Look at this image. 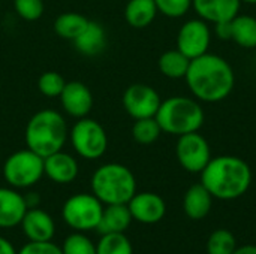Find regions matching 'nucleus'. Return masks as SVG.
I'll return each mask as SVG.
<instances>
[{"mask_svg":"<svg viewBox=\"0 0 256 254\" xmlns=\"http://www.w3.org/2000/svg\"><path fill=\"white\" fill-rule=\"evenodd\" d=\"M192 7L198 13V18L218 24L222 21H231L240 13V0H192Z\"/></svg>","mask_w":256,"mask_h":254,"instance_id":"nucleus-16","label":"nucleus"},{"mask_svg":"<svg viewBox=\"0 0 256 254\" xmlns=\"http://www.w3.org/2000/svg\"><path fill=\"white\" fill-rule=\"evenodd\" d=\"M104 204L93 193H76L66 199L62 208L63 222L75 232L96 231Z\"/></svg>","mask_w":256,"mask_h":254,"instance_id":"nucleus-6","label":"nucleus"},{"mask_svg":"<svg viewBox=\"0 0 256 254\" xmlns=\"http://www.w3.org/2000/svg\"><path fill=\"white\" fill-rule=\"evenodd\" d=\"M162 133L182 136L192 132H200L206 121V114L200 100L195 97L174 96L162 100L156 117Z\"/></svg>","mask_w":256,"mask_h":254,"instance_id":"nucleus-4","label":"nucleus"},{"mask_svg":"<svg viewBox=\"0 0 256 254\" xmlns=\"http://www.w3.org/2000/svg\"><path fill=\"white\" fill-rule=\"evenodd\" d=\"M231 21H222V22L213 24L216 37H219L220 40H231L232 39V24H231Z\"/></svg>","mask_w":256,"mask_h":254,"instance_id":"nucleus-33","label":"nucleus"},{"mask_svg":"<svg viewBox=\"0 0 256 254\" xmlns=\"http://www.w3.org/2000/svg\"><path fill=\"white\" fill-rule=\"evenodd\" d=\"M132 214L128 208V204H114L105 205L102 211V217L98 226V232L105 234H122L132 223Z\"/></svg>","mask_w":256,"mask_h":254,"instance_id":"nucleus-19","label":"nucleus"},{"mask_svg":"<svg viewBox=\"0 0 256 254\" xmlns=\"http://www.w3.org/2000/svg\"><path fill=\"white\" fill-rule=\"evenodd\" d=\"M236 249V237L228 229H218L207 240V254H232Z\"/></svg>","mask_w":256,"mask_h":254,"instance_id":"nucleus-27","label":"nucleus"},{"mask_svg":"<svg viewBox=\"0 0 256 254\" xmlns=\"http://www.w3.org/2000/svg\"><path fill=\"white\" fill-rule=\"evenodd\" d=\"M96 254H134V247L123 232L105 234L96 244Z\"/></svg>","mask_w":256,"mask_h":254,"instance_id":"nucleus-26","label":"nucleus"},{"mask_svg":"<svg viewBox=\"0 0 256 254\" xmlns=\"http://www.w3.org/2000/svg\"><path fill=\"white\" fill-rule=\"evenodd\" d=\"M160 135H162V129L154 117L135 120V123L132 126V138L135 142H138L141 145L154 144Z\"/></svg>","mask_w":256,"mask_h":254,"instance_id":"nucleus-25","label":"nucleus"},{"mask_svg":"<svg viewBox=\"0 0 256 254\" xmlns=\"http://www.w3.org/2000/svg\"><path fill=\"white\" fill-rule=\"evenodd\" d=\"M213 196L200 183L188 189L183 198V211L192 220H202L207 217L213 207Z\"/></svg>","mask_w":256,"mask_h":254,"instance_id":"nucleus-18","label":"nucleus"},{"mask_svg":"<svg viewBox=\"0 0 256 254\" xmlns=\"http://www.w3.org/2000/svg\"><path fill=\"white\" fill-rule=\"evenodd\" d=\"M63 111L74 118H84L93 108L92 90L81 81H69L64 84L58 96Z\"/></svg>","mask_w":256,"mask_h":254,"instance_id":"nucleus-13","label":"nucleus"},{"mask_svg":"<svg viewBox=\"0 0 256 254\" xmlns=\"http://www.w3.org/2000/svg\"><path fill=\"white\" fill-rule=\"evenodd\" d=\"M128 208L132 214V219L142 225L159 223L166 214V204L158 193L141 192L135 193L128 202Z\"/></svg>","mask_w":256,"mask_h":254,"instance_id":"nucleus-12","label":"nucleus"},{"mask_svg":"<svg viewBox=\"0 0 256 254\" xmlns=\"http://www.w3.org/2000/svg\"><path fill=\"white\" fill-rule=\"evenodd\" d=\"M14 9L16 15L26 21H36L44 15L42 0H14Z\"/></svg>","mask_w":256,"mask_h":254,"instance_id":"nucleus-30","label":"nucleus"},{"mask_svg":"<svg viewBox=\"0 0 256 254\" xmlns=\"http://www.w3.org/2000/svg\"><path fill=\"white\" fill-rule=\"evenodd\" d=\"M68 136L66 120L56 109H40L33 114L24 132L27 148L44 159L60 151Z\"/></svg>","mask_w":256,"mask_h":254,"instance_id":"nucleus-3","label":"nucleus"},{"mask_svg":"<svg viewBox=\"0 0 256 254\" xmlns=\"http://www.w3.org/2000/svg\"><path fill=\"white\" fill-rule=\"evenodd\" d=\"M201 184L214 199L234 201L242 198L252 184V169L237 156L212 157L201 172Z\"/></svg>","mask_w":256,"mask_h":254,"instance_id":"nucleus-2","label":"nucleus"},{"mask_svg":"<svg viewBox=\"0 0 256 254\" xmlns=\"http://www.w3.org/2000/svg\"><path fill=\"white\" fill-rule=\"evenodd\" d=\"M232 254H256V246H254V244H248V246L237 247Z\"/></svg>","mask_w":256,"mask_h":254,"instance_id":"nucleus-35","label":"nucleus"},{"mask_svg":"<svg viewBox=\"0 0 256 254\" xmlns=\"http://www.w3.org/2000/svg\"><path fill=\"white\" fill-rule=\"evenodd\" d=\"M44 177V157L26 148L12 153L3 165V178L14 189H27Z\"/></svg>","mask_w":256,"mask_h":254,"instance_id":"nucleus-7","label":"nucleus"},{"mask_svg":"<svg viewBox=\"0 0 256 254\" xmlns=\"http://www.w3.org/2000/svg\"><path fill=\"white\" fill-rule=\"evenodd\" d=\"M189 64H190V60L183 52H180L177 48L165 51L158 60V67H159L160 73L170 79L184 78L188 73Z\"/></svg>","mask_w":256,"mask_h":254,"instance_id":"nucleus-23","label":"nucleus"},{"mask_svg":"<svg viewBox=\"0 0 256 254\" xmlns=\"http://www.w3.org/2000/svg\"><path fill=\"white\" fill-rule=\"evenodd\" d=\"M88 18L78 12H64L54 19V33L66 40H75L88 24Z\"/></svg>","mask_w":256,"mask_h":254,"instance_id":"nucleus-22","label":"nucleus"},{"mask_svg":"<svg viewBox=\"0 0 256 254\" xmlns=\"http://www.w3.org/2000/svg\"><path fill=\"white\" fill-rule=\"evenodd\" d=\"M154 3L158 12L168 18H182L192 7V0H154Z\"/></svg>","mask_w":256,"mask_h":254,"instance_id":"nucleus-31","label":"nucleus"},{"mask_svg":"<svg viewBox=\"0 0 256 254\" xmlns=\"http://www.w3.org/2000/svg\"><path fill=\"white\" fill-rule=\"evenodd\" d=\"M176 156L184 171L190 174H201L212 160V148L208 141L200 132H192L178 136Z\"/></svg>","mask_w":256,"mask_h":254,"instance_id":"nucleus-9","label":"nucleus"},{"mask_svg":"<svg viewBox=\"0 0 256 254\" xmlns=\"http://www.w3.org/2000/svg\"><path fill=\"white\" fill-rule=\"evenodd\" d=\"M232 39L244 49L256 48V18L252 15H237L232 21Z\"/></svg>","mask_w":256,"mask_h":254,"instance_id":"nucleus-24","label":"nucleus"},{"mask_svg":"<svg viewBox=\"0 0 256 254\" xmlns=\"http://www.w3.org/2000/svg\"><path fill=\"white\" fill-rule=\"evenodd\" d=\"M242 3H246V4H256V0H240Z\"/></svg>","mask_w":256,"mask_h":254,"instance_id":"nucleus-36","label":"nucleus"},{"mask_svg":"<svg viewBox=\"0 0 256 254\" xmlns=\"http://www.w3.org/2000/svg\"><path fill=\"white\" fill-rule=\"evenodd\" d=\"M64 78L54 72V70H48V72H44L39 79H38V90L40 94H44L45 97H58L60 93L63 91L64 88Z\"/></svg>","mask_w":256,"mask_h":254,"instance_id":"nucleus-29","label":"nucleus"},{"mask_svg":"<svg viewBox=\"0 0 256 254\" xmlns=\"http://www.w3.org/2000/svg\"><path fill=\"white\" fill-rule=\"evenodd\" d=\"M60 249L63 254H96V244L82 232L69 235Z\"/></svg>","mask_w":256,"mask_h":254,"instance_id":"nucleus-28","label":"nucleus"},{"mask_svg":"<svg viewBox=\"0 0 256 254\" xmlns=\"http://www.w3.org/2000/svg\"><path fill=\"white\" fill-rule=\"evenodd\" d=\"M0 254H16V250L6 238L0 237Z\"/></svg>","mask_w":256,"mask_h":254,"instance_id":"nucleus-34","label":"nucleus"},{"mask_svg":"<svg viewBox=\"0 0 256 254\" xmlns=\"http://www.w3.org/2000/svg\"><path fill=\"white\" fill-rule=\"evenodd\" d=\"M16 254H63L62 249L56 246L52 241H44V243H34L28 241L26 246H22Z\"/></svg>","mask_w":256,"mask_h":254,"instance_id":"nucleus-32","label":"nucleus"},{"mask_svg":"<svg viewBox=\"0 0 256 254\" xmlns=\"http://www.w3.org/2000/svg\"><path fill=\"white\" fill-rule=\"evenodd\" d=\"M123 108L134 118H150L156 117V112L162 103L159 93L147 84H132L123 93Z\"/></svg>","mask_w":256,"mask_h":254,"instance_id":"nucleus-11","label":"nucleus"},{"mask_svg":"<svg viewBox=\"0 0 256 254\" xmlns=\"http://www.w3.org/2000/svg\"><path fill=\"white\" fill-rule=\"evenodd\" d=\"M69 139L75 153L86 160L100 159L108 148V135L100 123L84 117L72 126Z\"/></svg>","mask_w":256,"mask_h":254,"instance_id":"nucleus-8","label":"nucleus"},{"mask_svg":"<svg viewBox=\"0 0 256 254\" xmlns=\"http://www.w3.org/2000/svg\"><path fill=\"white\" fill-rule=\"evenodd\" d=\"M90 187L104 205L128 204L136 193V180L128 166L105 163L93 172Z\"/></svg>","mask_w":256,"mask_h":254,"instance_id":"nucleus-5","label":"nucleus"},{"mask_svg":"<svg viewBox=\"0 0 256 254\" xmlns=\"http://www.w3.org/2000/svg\"><path fill=\"white\" fill-rule=\"evenodd\" d=\"M76 51L82 55L93 57L100 54L106 46V31L102 24L96 21H88L82 33L72 40Z\"/></svg>","mask_w":256,"mask_h":254,"instance_id":"nucleus-20","label":"nucleus"},{"mask_svg":"<svg viewBox=\"0 0 256 254\" xmlns=\"http://www.w3.org/2000/svg\"><path fill=\"white\" fill-rule=\"evenodd\" d=\"M158 15L154 0H129L124 6V19L134 28L148 27Z\"/></svg>","mask_w":256,"mask_h":254,"instance_id":"nucleus-21","label":"nucleus"},{"mask_svg":"<svg viewBox=\"0 0 256 254\" xmlns=\"http://www.w3.org/2000/svg\"><path fill=\"white\" fill-rule=\"evenodd\" d=\"M27 210L26 199L16 189L0 187V229L20 226Z\"/></svg>","mask_w":256,"mask_h":254,"instance_id":"nucleus-15","label":"nucleus"},{"mask_svg":"<svg viewBox=\"0 0 256 254\" xmlns=\"http://www.w3.org/2000/svg\"><path fill=\"white\" fill-rule=\"evenodd\" d=\"M184 79L192 96L206 103L225 100L236 85V73L230 61L212 52L190 60Z\"/></svg>","mask_w":256,"mask_h":254,"instance_id":"nucleus-1","label":"nucleus"},{"mask_svg":"<svg viewBox=\"0 0 256 254\" xmlns=\"http://www.w3.org/2000/svg\"><path fill=\"white\" fill-rule=\"evenodd\" d=\"M78 162L69 153L57 151L44 159V175L56 184H69L78 177Z\"/></svg>","mask_w":256,"mask_h":254,"instance_id":"nucleus-17","label":"nucleus"},{"mask_svg":"<svg viewBox=\"0 0 256 254\" xmlns=\"http://www.w3.org/2000/svg\"><path fill=\"white\" fill-rule=\"evenodd\" d=\"M212 45V31L208 22L201 18L188 19L177 33V49L189 60H194L206 52Z\"/></svg>","mask_w":256,"mask_h":254,"instance_id":"nucleus-10","label":"nucleus"},{"mask_svg":"<svg viewBox=\"0 0 256 254\" xmlns=\"http://www.w3.org/2000/svg\"><path fill=\"white\" fill-rule=\"evenodd\" d=\"M21 229L28 241L44 243L52 241L56 234V223L52 217L40 208H28L21 220Z\"/></svg>","mask_w":256,"mask_h":254,"instance_id":"nucleus-14","label":"nucleus"}]
</instances>
